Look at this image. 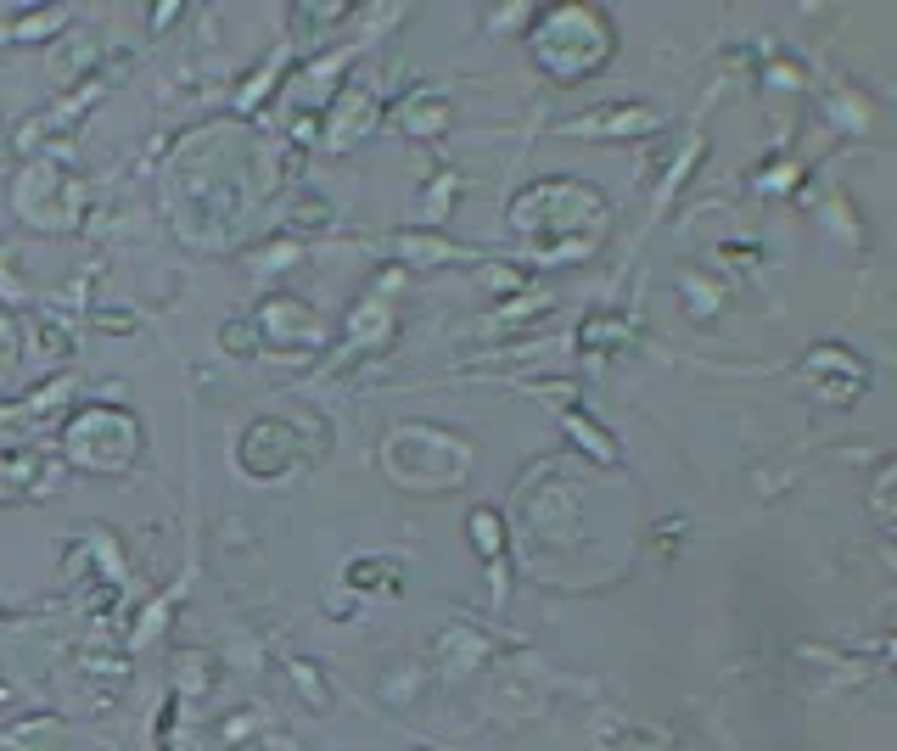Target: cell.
<instances>
[{
  "mask_svg": "<svg viewBox=\"0 0 897 751\" xmlns=\"http://www.w3.org/2000/svg\"><path fill=\"white\" fill-rule=\"evenodd\" d=\"M471 539H477V550L494 561L499 550H505V527H499L494 511H471Z\"/></svg>",
  "mask_w": 897,
  "mask_h": 751,
  "instance_id": "obj_1",
  "label": "cell"
}]
</instances>
